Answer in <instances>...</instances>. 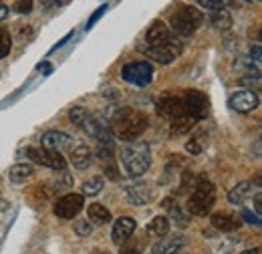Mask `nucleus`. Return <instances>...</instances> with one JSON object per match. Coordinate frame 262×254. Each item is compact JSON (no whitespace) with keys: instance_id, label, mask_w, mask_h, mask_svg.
Instances as JSON below:
<instances>
[{"instance_id":"1","label":"nucleus","mask_w":262,"mask_h":254,"mask_svg":"<svg viewBox=\"0 0 262 254\" xmlns=\"http://www.w3.org/2000/svg\"><path fill=\"white\" fill-rule=\"evenodd\" d=\"M147 123L149 121H147L145 113L131 109V107H123L113 113L109 131L123 141H133V139H139V135L147 129Z\"/></svg>"},{"instance_id":"2","label":"nucleus","mask_w":262,"mask_h":254,"mask_svg":"<svg viewBox=\"0 0 262 254\" xmlns=\"http://www.w3.org/2000/svg\"><path fill=\"white\" fill-rule=\"evenodd\" d=\"M119 159L129 178H141L151 165V150L145 141H125L119 150Z\"/></svg>"},{"instance_id":"3","label":"nucleus","mask_w":262,"mask_h":254,"mask_svg":"<svg viewBox=\"0 0 262 254\" xmlns=\"http://www.w3.org/2000/svg\"><path fill=\"white\" fill-rule=\"evenodd\" d=\"M214 204H216V186L206 178H202L196 184V188L190 192L186 210L190 216H206L212 212Z\"/></svg>"},{"instance_id":"4","label":"nucleus","mask_w":262,"mask_h":254,"mask_svg":"<svg viewBox=\"0 0 262 254\" xmlns=\"http://www.w3.org/2000/svg\"><path fill=\"white\" fill-rule=\"evenodd\" d=\"M69 117L75 125H79L87 135H91L93 139H105V137H111V131H109V123L99 117V115H93L89 113L85 107H73L69 111Z\"/></svg>"},{"instance_id":"5","label":"nucleus","mask_w":262,"mask_h":254,"mask_svg":"<svg viewBox=\"0 0 262 254\" xmlns=\"http://www.w3.org/2000/svg\"><path fill=\"white\" fill-rule=\"evenodd\" d=\"M204 25V14L194 6H180L169 20V31L178 36H190Z\"/></svg>"},{"instance_id":"6","label":"nucleus","mask_w":262,"mask_h":254,"mask_svg":"<svg viewBox=\"0 0 262 254\" xmlns=\"http://www.w3.org/2000/svg\"><path fill=\"white\" fill-rule=\"evenodd\" d=\"M182 51H184V45H182V38L178 36V34H173L167 43L164 45H158V47H143V53L149 57V59H154V61H158V63L162 65H169L173 63L180 55H182Z\"/></svg>"},{"instance_id":"7","label":"nucleus","mask_w":262,"mask_h":254,"mask_svg":"<svg viewBox=\"0 0 262 254\" xmlns=\"http://www.w3.org/2000/svg\"><path fill=\"white\" fill-rule=\"evenodd\" d=\"M182 97V107H184V115H188L190 119L194 121H202L208 117V109H210V103H208V97L204 93H200L196 89H190V91H184Z\"/></svg>"},{"instance_id":"8","label":"nucleus","mask_w":262,"mask_h":254,"mask_svg":"<svg viewBox=\"0 0 262 254\" xmlns=\"http://www.w3.org/2000/svg\"><path fill=\"white\" fill-rule=\"evenodd\" d=\"M121 77L123 81H127L135 87H145L154 79V67L147 61H133L121 69Z\"/></svg>"},{"instance_id":"9","label":"nucleus","mask_w":262,"mask_h":254,"mask_svg":"<svg viewBox=\"0 0 262 254\" xmlns=\"http://www.w3.org/2000/svg\"><path fill=\"white\" fill-rule=\"evenodd\" d=\"M27 158L38 165H45L51 170H61V172L67 165V159L61 156V152L47 150V147H27Z\"/></svg>"},{"instance_id":"10","label":"nucleus","mask_w":262,"mask_h":254,"mask_svg":"<svg viewBox=\"0 0 262 254\" xmlns=\"http://www.w3.org/2000/svg\"><path fill=\"white\" fill-rule=\"evenodd\" d=\"M85 206V198L81 194H65L55 202V216L63 218V220H73L75 216L81 214Z\"/></svg>"},{"instance_id":"11","label":"nucleus","mask_w":262,"mask_h":254,"mask_svg":"<svg viewBox=\"0 0 262 254\" xmlns=\"http://www.w3.org/2000/svg\"><path fill=\"white\" fill-rule=\"evenodd\" d=\"M125 194L133 206H145L156 198V184L147 180H135L125 186Z\"/></svg>"},{"instance_id":"12","label":"nucleus","mask_w":262,"mask_h":254,"mask_svg":"<svg viewBox=\"0 0 262 254\" xmlns=\"http://www.w3.org/2000/svg\"><path fill=\"white\" fill-rule=\"evenodd\" d=\"M260 99L254 89H240L236 93H232L228 99V105L232 111L236 113H252L258 107Z\"/></svg>"},{"instance_id":"13","label":"nucleus","mask_w":262,"mask_h":254,"mask_svg":"<svg viewBox=\"0 0 262 254\" xmlns=\"http://www.w3.org/2000/svg\"><path fill=\"white\" fill-rule=\"evenodd\" d=\"M156 109H158V113L165 117V119H176V117H180V115H184V107H182V97L180 95H171V93H165L158 99V103H156Z\"/></svg>"},{"instance_id":"14","label":"nucleus","mask_w":262,"mask_h":254,"mask_svg":"<svg viewBox=\"0 0 262 254\" xmlns=\"http://www.w3.org/2000/svg\"><path fill=\"white\" fill-rule=\"evenodd\" d=\"M173 36V32L169 31V27L165 25V23H162V20H156L149 29H147V32H145V47H158V45H164V43H167L169 38Z\"/></svg>"},{"instance_id":"15","label":"nucleus","mask_w":262,"mask_h":254,"mask_svg":"<svg viewBox=\"0 0 262 254\" xmlns=\"http://www.w3.org/2000/svg\"><path fill=\"white\" fill-rule=\"evenodd\" d=\"M133 230H135V220H133L131 216H121V218H117V220L113 222L111 238H113V242H115V244H119V246H121L125 240H129L131 238Z\"/></svg>"},{"instance_id":"16","label":"nucleus","mask_w":262,"mask_h":254,"mask_svg":"<svg viewBox=\"0 0 262 254\" xmlns=\"http://www.w3.org/2000/svg\"><path fill=\"white\" fill-rule=\"evenodd\" d=\"M40 141H42V147H47V150H55V152H61V150H65V147H71V143H73V137L65 133V131H47V133H42V137H40Z\"/></svg>"},{"instance_id":"17","label":"nucleus","mask_w":262,"mask_h":254,"mask_svg":"<svg viewBox=\"0 0 262 254\" xmlns=\"http://www.w3.org/2000/svg\"><path fill=\"white\" fill-rule=\"evenodd\" d=\"M93 161V152L89 145H77L71 150V163L77 170H87Z\"/></svg>"},{"instance_id":"18","label":"nucleus","mask_w":262,"mask_h":254,"mask_svg":"<svg viewBox=\"0 0 262 254\" xmlns=\"http://www.w3.org/2000/svg\"><path fill=\"white\" fill-rule=\"evenodd\" d=\"M210 222H212V226H214V228H218L220 232H234V230H238V228H240V224H242L238 218H236V216L226 214V212L212 214Z\"/></svg>"},{"instance_id":"19","label":"nucleus","mask_w":262,"mask_h":254,"mask_svg":"<svg viewBox=\"0 0 262 254\" xmlns=\"http://www.w3.org/2000/svg\"><path fill=\"white\" fill-rule=\"evenodd\" d=\"M184 236H173V238H160L158 244H154L151 254H173L178 252L182 246H184Z\"/></svg>"},{"instance_id":"20","label":"nucleus","mask_w":262,"mask_h":254,"mask_svg":"<svg viewBox=\"0 0 262 254\" xmlns=\"http://www.w3.org/2000/svg\"><path fill=\"white\" fill-rule=\"evenodd\" d=\"M165 210H167V222H173L180 228L190 226V214H188V210L184 206H180V204H176L171 200V206H165Z\"/></svg>"},{"instance_id":"21","label":"nucleus","mask_w":262,"mask_h":254,"mask_svg":"<svg viewBox=\"0 0 262 254\" xmlns=\"http://www.w3.org/2000/svg\"><path fill=\"white\" fill-rule=\"evenodd\" d=\"M250 196H252V184L250 182H240L228 192V202L232 206H242Z\"/></svg>"},{"instance_id":"22","label":"nucleus","mask_w":262,"mask_h":254,"mask_svg":"<svg viewBox=\"0 0 262 254\" xmlns=\"http://www.w3.org/2000/svg\"><path fill=\"white\" fill-rule=\"evenodd\" d=\"M34 174L33 165L31 163H16L8 170V180L14 184H25L27 180H31Z\"/></svg>"},{"instance_id":"23","label":"nucleus","mask_w":262,"mask_h":254,"mask_svg":"<svg viewBox=\"0 0 262 254\" xmlns=\"http://www.w3.org/2000/svg\"><path fill=\"white\" fill-rule=\"evenodd\" d=\"M87 216H89V222L93 226H103V224L111 222V212L101 204H91L87 208Z\"/></svg>"},{"instance_id":"24","label":"nucleus","mask_w":262,"mask_h":254,"mask_svg":"<svg viewBox=\"0 0 262 254\" xmlns=\"http://www.w3.org/2000/svg\"><path fill=\"white\" fill-rule=\"evenodd\" d=\"M145 230L154 238H164V236H167V232H169V222H167L165 216H156V218H151V222H147Z\"/></svg>"},{"instance_id":"25","label":"nucleus","mask_w":262,"mask_h":254,"mask_svg":"<svg viewBox=\"0 0 262 254\" xmlns=\"http://www.w3.org/2000/svg\"><path fill=\"white\" fill-rule=\"evenodd\" d=\"M208 20L218 31H228V29H232V16H230L226 10H210Z\"/></svg>"},{"instance_id":"26","label":"nucleus","mask_w":262,"mask_h":254,"mask_svg":"<svg viewBox=\"0 0 262 254\" xmlns=\"http://www.w3.org/2000/svg\"><path fill=\"white\" fill-rule=\"evenodd\" d=\"M103 186H105V180H103L101 176H93L91 180H87V182L81 186V196H83V198H85V196L95 198V196H99V194H101Z\"/></svg>"},{"instance_id":"27","label":"nucleus","mask_w":262,"mask_h":254,"mask_svg":"<svg viewBox=\"0 0 262 254\" xmlns=\"http://www.w3.org/2000/svg\"><path fill=\"white\" fill-rule=\"evenodd\" d=\"M196 125V121L194 119H190L188 115H180V117H176V119H171V133L173 135H182V133H188L192 127Z\"/></svg>"},{"instance_id":"28","label":"nucleus","mask_w":262,"mask_h":254,"mask_svg":"<svg viewBox=\"0 0 262 254\" xmlns=\"http://www.w3.org/2000/svg\"><path fill=\"white\" fill-rule=\"evenodd\" d=\"M202 178L192 174V172H182V180H180V194H186V192H192L196 188V184L200 182Z\"/></svg>"},{"instance_id":"29","label":"nucleus","mask_w":262,"mask_h":254,"mask_svg":"<svg viewBox=\"0 0 262 254\" xmlns=\"http://www.w3.org/2000/svg\"><path fill=\"white\" fill-rule=\"evenodd\" d=\"M198 2L206 10H226L234 4V0H198Z\"/></svg>"},{"instance_id":"30","label":"nucleus","mask_w":262,"mask_h":254,"mask_svg":"<svg viewBox=\"0 0 262 254\" xmlns=\"http://www.w3.org/2000/svg\"><path fill=\"white\" fill-rule=\"evenodd\" d=\"M10 49H12V36H10V32L0 29V59H4L10 53Z\"/></svg>"},{"instance_id":"31","label":"nucleus","mask_w":262,"mask_h":254,"mask_svg":"<svg viewBox=\"0 0 262 254\" xmlns=\"http://www.w3.org/2000/svg\"><path fill=\"white\" fill-rule=\"evenodd\" d=\"M75 232L81 238H85V236H89L93 232V224L89 222V220H79V222H75Z\"/></svg>"},{"instance_id":"32","label":"nucleus","mask_w":262,"mask_h":254,"mask_svg":"<svg viewBox=\"0 0 262 254\" xmlns=\"http://www.w3.org/2000/svg\"><path fill=\"white\" fill-rule=\"evenodd\" d=\"M14 12L18 14H29L33 10V0H14Z\"/></svg>"},{"instance_id":"33","label":"nucleus","mask_w":262,"mask_h":254,"mask_svg":"<svg viewBox=\"0 0 262 254\" xmlns=\"http://www.w3.org/2000/svg\"><path fill=\"white\" fill-rule=\"evenodd\" d=\"M186 150H188L190 154H200V152L204 150V143H202L198 137H192V139L186 143Z\"/></svg>"},{"instance_id":"34","label":"nucleus","mask_w":262,"mask_h":254,"mask_svg":"<svg viewBox=\"0 0 262 254\" xmlns=\"http://www.w3.org/2000/svg\"><path fill=\"white\" fill-rule=\"evenodd\" d=\"M105 10H107V4H103V6H99L97 10H95V14H93V16L89 18V23H87V29H91V27H93V25L97 23L99 18L103 16V12H105Z\"/></svg>"},{"instance_id":"35","label":"nucleus","mask_w":262,"mask_h":254,"mask_svg":"<svg viewBox=\"0 0 262 254\" xmlns=\"http://www.w3.org/2000/svg\"><path fill=\"white\" fill-rule=\"evenodd\" d=\"M69 2H71V0H42L45 8H63Z\"/></svg>"},{"instance_id":"36","label":"nucleus","mask_w":262,"mask_h":254,"mask_svg":"<svg viewBox=\"0 0 262 254\" xmlns=\"http://www.w3.org/2000/svg\"><path fill=\"white\" fill-rule=\"evenodd\" d=\"M250 57H252V61L256 65V69L260 67V61H262V55H260V45H254L252 49H250Z\"/></svg>"},{"instance_id":"37","label":"nucleus","mask_w":262,"mask_h":254,"mask_svg":"<svg viewBox=\"0 0 262 254\" xmlns=\"http://www.w3.org/2000/svg\"><path fill=\"white\" fill-rule=\"evenodd\" d=\"M242 218L248 220L250 224H254V226H260V216H256V214H252V212H248V210L242 212Z\"/></svg>"},{"instance_id":"38","label":"nucleus","mask_w":262,"mask_h":254,"mask_svg":"<svg viewBox=\"0 0 262 254\" xmlns=\"http://www.w3.org/2000/svg\"><path fill=\"white\" fill-rule=\"evenodd\" d=\"M254 212H256V216H260V212H262V198H260V192H256V196H254Z\"/></svg>"},{"instance_id":"39","label":"nucleus","mask_w":262,"mask_h":254,"mask_svg":"<svg viewBox=\"0 0 262 254\" xmlns=\"http://www.w3.org/2000/svg\"><path fill=\"white\" fill-rule=\"evenodd\" d=\"M8 12H10V10H8V6H6L4 2H0V23L8 18Z\"/></svg>"},{"instance_id":"40","label":"nucleus","mask_w":262,"mask_h":254,"mask_svg":"<svg viewBox=\"0 0 262 254\" xmlns=\"http://www.w3.org/2000/svg\"><path fill=\"white\" fill-rule=\"evenodd\" d=\"M36 69H38L40 73H45V75H49V73L53 71V67H51V65H49V63H40V65H38V67H36Z\"/></svg>"},{"instance_id":"41","label":"nucleus","mask_w":262,"mask_h":254,"mask_svg":"<svg viewBox=\"0 0 262 254\" xmlns=\"http://www.w3.org/2000/svg\"><path fill=\"white\" fill-rule=\"evenodd\" d=\"M121 254H141V252H139L137 248H123V250H121Z\"/></svg>"},{"instance_id":"42","label":"nucleus","mask_w":262,"mask_h":254,"mask_svg":"<svg viewBox=\"0 0 262 254\" xmlns=\"http://www.w3.org/2000/svg\"><path fill=\"white\" fill-rule=\"evenodd\" d=\"M240 254H258V248H254V250H244V252Z\"/></svg>"},{"instance_id":"43","label":"nucleus","mask_w":262,"mask_h":254,"mask_svg":"<svg viewBox=\"0 0 262 254\" xmlns=\"http://www.w3.org/2000/svg\"><path fill=\"white\" fill-rule=\"evenodd\" d=\"M173 254H182V252H173Z\"/></svg>"}]
</instances>
